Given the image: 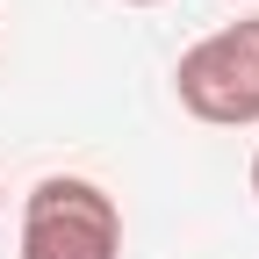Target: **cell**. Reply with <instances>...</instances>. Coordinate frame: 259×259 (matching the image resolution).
Segmentation results:
<instances>
[{
  "label": "cell",
  "instance_id": "obj_1",
  "mask_svg": "<svg viewBox=\"0 0 259 259\" xmlns=\"http://www.w3.org/2000/svg\"><path fill=\"white\" fill-rule=\"evenodd\" d=\"M15 259H122V202L87 173H44L22 194Z\"/></svg>",
  "mask_w": 259,
  "mask_h": 259
},
{
  "label": "cell",
  "instance_id": "obj_2",
  "mask_svg": "<svg viewBox=\"0 0 259 259\" xmlns=\"http://www.w3.org/2000/svg\"><path fill=\"white\" fill-rule=\"evenodd\" d=\"M173 94L209 130H252L259 122V15H238L194 36L173 65Z\"/></svg>",
  "mask_w": 259,
  "mask_h": 259
},
{
  "label": "cell",
  "instance_id": "obj_3",
  "mask_svg": "<svg viewBox=\"0 0 259 259\" xmlns=\"http://www.w3.org/2000/svg\"><path fill=\"white\" fill-rule=\"evenodd\" d=\"M252 194H259V151H252Z\"/></svg>",
  "mask_w": 259,
  "mask_h": 259
},
{
  "label": "cell",
  "instance_id": "obj_4",
  "mask_svg": "<svg viewBox=\"0 0 259 259\" xmlns=\"http://www.w3.org/2000/svg\"><path fill=\"white\" fill-rule=\"evenodd\" d=\"M122 8H158V0H122Z\"/></svg>",
  "mask_w": 259,
  "mask_h": 259
},
{
  "label": "cell",
  "instance_id": "obj_5",
  "mask_svg": "<svg viewBox=\"0 0 259 259\" xmlns=\"http://www.w3.org/2000/svg\"><path fill=\"white\" fill-rule=\"evenodd\" d=\"M0 209H8V194H0Z\"/></svg>",
  "mask_w": 259,
  "mask_h": 259
},
{
  "label": "cell",
  "instance_id": "obj_6",
  "mask_svg": "<svg viewBox=\"0 0 259 259\" xmlns=\"http://www.w3.org/2000/svg\"><path fill=\"white\" fill-rule=\"evenodd\" d=\"M238 8H252V0H238Z\"/></svg>",
  "mask_w": 259,
  "mask_h": 259
}]
</instances>
